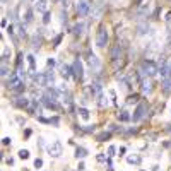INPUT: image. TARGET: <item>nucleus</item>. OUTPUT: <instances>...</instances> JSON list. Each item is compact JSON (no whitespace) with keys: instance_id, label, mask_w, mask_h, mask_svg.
Here are the masks:
<instances>
[{"instance_id":"obj_1","label":"nucleus","mask_w":171,"mask_h":171,"mask_svg":"<svg viewBox=\"0 0 171 171\" xmlns=\"http://www.w3.org/2000/svg\"><path fill=\"white\" fill-rule=\"evenodd\" d=\"M140 74L144 75V77H154L156 74H159V67L154 63L152 60H144L142 63H140Z\"/></svg>"},{"instance_id":"obj_2","label":"nucleus","mask_w":171,"mask_h":171,"mask_svg":"<svg viewBox=\"0 0 171 171\" xmlns=\"http://www.w3.org/2000/svg\"><path fill=\"white\" fill-rule=\"evenodd\" d=\"M106 43H108V31L104 26H101L98 34H96V45H98V48H104Z\"/></svg>"},{"instance_id":"obj_3","label":"nucleus","mask_w":171,"mask_h":171,"mask_svg":"<svg viewBox=\"0 0 171 171\" xmlns=\"http://www.w3.org/2000/svg\"><path fill=\"white\" fill-rule=\"evenodd\" d=\"M91 10V3L89 0H77V14L81 17H86Z\"/></svg>"},{"instance_id":"obj_4","label":"nucleus","mask_w":171,"mask_h":171,"mask_svg":"<svg viewBox=\"0 0 171 171\" xmlns=\"http://www.w3.org/2000/svg\"><path fill=\"white\" fill-rule=\"evenodd\" d=\"M87 63H89V67L93 68L94 72L101 70V62H99V58L94 55V53H89V55H87Z\"/></svg>"},{"instance_id":"obj_5","label":"nucleus","mask_w":171,"mask_h":171,"mask_svg":"<svg viewBox=\"0 0 171 171\" xmlns=\"http://www.w3.org/2000/svg\"><path fill=\"white\" fill-rule=\"evenodd\" d=\"M46 151H48V154L52 156V158H58V156L62 154V144L55 140V142H52L46 147Z\"/></svg>"},{"instance_id":"obj_6","label":"nucleus","mask_w":171,"mask_h":171,"mask_svg":"<svg viewBox=\"0 0 171 171\" xmlns=\"http://www.w3.org/2000/svg\"><path fill=\"white\" fill-rule=\"evenodd\" d=\"M74 75L77 81L84 79V67H82V62L79 58H75V62H74Z\"/></svg>"},{"instance_id":"obj_7","label":"nucleus","mask_w":171,"mask_h":171,"mask_svg":"<svg viewBox=\"0 0 171 171\" xmlns=\"http://www.w3.org/2000/svg\"><path fill=\"white\" fill-rule=\"evenodd\" d=\"M147 110V106H145L144 103H140V104H137V108H135V111H133V115H132V120L133 122H140V120L144 118V111Z\"/></svg>"},{"instance_id":"obj_8","label":"nucleus","mask_w":171,"mask_h":171,"mask_svg":"<svg viewBox=\"0 0 171 171\" xmlns=\"http://www.w3.org/2000/svg\"><path fill=\"white\" fill-rule=\"evenodd\" d=\"M19 86H23V84H21V75L12 74V75H10V79L7 81V87H10V89H17Z\"/></svg>"},{"instance_id":"obj_9","label":"nucleus","mask_w":171,"mask_h":171,"mask_svg":"<svg viewBox=\"0 0 171 171\" xmlns=\"http://www.w3.org/2000/svg\"><path fill=\"white\" fill-rule=\"evenodd\" d=\"M41 103L45 104L46 108H50V110H58L57 101H55V99H52L50 96H43V98H41Z\"/></svg>"},{"instance_id":"obj_10","label":"nucleus","mask_w":171,"mask_h":171,"mask_svg":"<svg viewBox=\"0 0 171 171\" xmlns=\"http://www.w3.org/2000/svg\"><path fill=\"white\" fill-rule=\"evenodd\" d=\"M34 9L38 12H48V0H36L34 2Z\"/></svg>"},{"instance_id":"obj_11","label":"nucleus","mask_w":171,"mask_h":171,"mask_svg":"<svg viewBox=\"0 0 171 171\" xmlns=\"http://www.w3.org/2000/svg\"><path fill=\"white\" fill-rule=\"evenodd\" d=\"M46 96H50L52 99L58 101V99H60V96H62V91L55 89V87H48V89H46Z\"/></svg>"},{"instance_id":"obj_12","label":"nucleus","mask_w":171,"mask_h":171,"mask_svg":"<svg viewBox=\"0 0 171 171\" xmlns=\"http://www.w3.org/2000/svg\"><path fill=\"white\" fill-rule=\"evenodd\" d=\"M140 87H142V93L144 94H151L152 93V81H151V79H144V81H142V86H140Z\"/></svg>"},{"instance_id":"obj_13","label":"nucleus","mask_w":171,"mask_h":171,"mask_svg":"<svg viewBox=\"0 0 171 171\" xmlns=\"http://www.w3.org/2000/svg\"><path fill=\"white\" fill-rule=\"evenodd\" d=\"M14 104H16L17 108H26L28 104H29V99L26 96H21V98H17L16 101H14Z\"/></svg>"},{"instance_id":"obj_14","label":"nucleus","mask_w":171,"mask_h":171,"mask_svg":"<svg viewBox=\"0 0 171 171\" xmlns=\"http://www.w3.org/2000/svg\"><path fill=\"white\" fill-rule=\"evenodd\" d=\"M163 91H164L166 94L171 93V75H168V77L163 79Z\"/></svg>"},{"instance_id":"obj_15","label":"nucleus","mask_w":171,"mask_h":171,"mask_svg":"<svg viewBox=\"0 0 171 171\" xmlns=\"http://www.w3.org/2000/svg\"><path fill=\"white\" fill-rule=\"evenodd\" d=\"M84 29H86V24L84 23H77L74 26V34L75 36H82V34H84Z\"/></svg>"},{"instance_id":"obj_16","label":"nucleus","mask_w":171,"mask_h":171,"mask_svg":"<svg viewBox=\"0 0 171 171\" xmlns=\"http://www.w3.org/2000/svg\"><path fill=\"white\" fill-rule=\"evenodd\" d=\"M77 113H79V116H81L84 122H89V118H91V113H89V110L87 108H79L77 110Z\"/></svg>"},{"instance_id":"obj_17","label":"nucleus","mask_w":171,"mask_h":171,"mask_svg":"<svg viewBox=\"0 0 171 171\" xmlns=\"http://www.w3.org/2000/svg\"><path fill=\"white\" fill-rule=\"evenodd\" d=\"M120 55H122V46H120V45H115L113 50H111V60H118Z\"/></svg>"},{"instance_id":"obj_18","label":"nucleus","mask_w":171,"mask_h":171,"mask_svg":"<svg viewBox=\"0 0 171 171\" xmlns=\"http://www.w3.org/2000/svg\"><path fill=\"white\" fill-rule=\"evenodd\" d=\"M72 72H74V68H72L70 65H63V67H62V75H63L65 81H67V79L72 75Z\"/></svg>"},{"instance_id":"obj_19","label":"nucleus","mask_w":171,"mask_h":171,"mask_svg":"<svg viewBox=\"0 0 171 171\" xmlns=\"http://www.w3.org/2000/svg\"><path fill=\"white\" fill-rule=\"evenodd\" d=\"M89 91H91V94H93V96L99 94L101 93V84H99V82H93V84L89 86Z\"/></svg>"},{"instance_id":"obj_20","label":"nucleus","mask_w":171,"mask_h":171,"mask_svg":"<svg viewBox=\"0 0 171 171\" xmlns=\"http://www.w3.org/2000/svg\"><path fill=\"white\" fill-rule=\"evenodd\" d=\"M31 45H33V48H39L41 46V36H38V33H36L34 36H33V39H31Z\"/></svg>"},{"instance_id":"obj_21","label":"nucleus","mask_w":171,"mask_h":171,"mask_svg":"<svg viewBox=\"0 0 171 171\" xmlns=\"http://www.w3.org/2000/svg\"><path fill=\"white\" fill-rule=\"evenodd\" d=\"M87 156V149H84V147H77L75 149V158L77 159H84Z\"/></svg>"},{"instance_id":"obj_22","label":"nucleus","mask_w":171,"mask_h":171,"mask_svg":"<svg viewBox=\"0 0 171 171\" xmlns=\"http://www.w3.org/2000/svg\"><path fill=\"white\" fill-rule=\"evenodd\" d=\"M45 75H46V84H48V86L55 84V74H53V70H48Z\"/></svg>"},{"instance_id":"obj_23","label":"nucleus","mask_w":171,"mask_h":171,"mask_svg":"<svg viewBox=\"0 0 171 171\" xmlns=\"http://www.w3.org/2000/svg\"><path fill=\"white\" fill-rule=\"evenodd\" d=\"M127 163H128V164H140V156H137V154L128 156V158H127Z\"/></svg>"},{"instance_id":"obj_24","label":"nucleus","mask_w":171,"mask_h":171,"mask_svg":"<svg viewBox=\"0 0 171 171\" xmlns=\"http://www.w3.org/2000/svg\"><path fill=\"white\" fill-rule=\"evenodd\" d=\"M137 33H139L140 36L147 34V33H149V26H147V24H139V26H137Z\"/></svg>"},{"instance_id":"obj_25","label":"nucleus","mask_w":171,"mask_h":171,"mask_svg":"<svg viewBox=\"0 0 171 171\" xmlns=\"http://www.w3.org/2000/svg\"><path fill=\"white\" fill-rule=\"evenodd\" d=\"M118 120H120V122H128V120H130L128 111H125V110L120 111V113H118Z\"/></svg>"},{"instance_id":"obj_26","label":"nucleus","mask_w":171,"mask_h":171,"mask_svg":"<svg viewBox=\"0 0 171 171\" xmlns=\"http://www.w3.org/2000/svg\"><path fill=\"white\" fill-rule=\"evenodd\" d=\"M28 63H29V68H31V72L36 68V62H34V57L33 55H28Z\"/></svg>"},{"instance_id":"obj_27","label":"nucleus","mask_w":171,"mask_h":171,"mask_svg":"<svg viewBox=\"0 0 171 171\" xmlns=\"http://www.w3.org/2000/svg\"><path fill=\"white\" fill-rule=\"evenodd\" d=\"M98 99H99V101H98V104H99L101 108H104V106L108 104V99L103 96V94H99V96H98Z\"/></svg>"},{"instance_id":"obj_28","label":"nucleus","mask_w":171,"mask_h":171,"mask_svg":"<svg viewBox=\"0 0 171 171\" xmlns=\"http://www.w3.org/2000/svg\"><path fill=\"white\" fill-rule=\"evenodd\" d=\"M96 139L99 140V142H104V140L110 139V132H103V133H99V135H98Z\"/></svg>"},{"instance_id":"obj_29","label":"nucleus","mask_w":171,"mask_h":171,"mask_svg":"<svg viewBox=\"0 0 171 171\" xmlns=\"http://www.w3.org/2000/svg\"><path fill=\"white\" fill-rule=\"evenodd\" d=\"M19 158L21 159H28L29 158V151H28V149H21V151H19Z\"/></svg>"},{"instance_id":"obj_30","label":"nucleus","mask_w":171,"mask_h":171,"mask_svg":"<svg viewBox=\"0 0 171 171\" xmlns=\"http://www.w3.org/2000/svg\"><path fill=\"white\" fill-rule=\"evenodd\" d=\"M9 55H10V52L7 48H3V53H2V62H5L7 63V60H9Z\"/></svg>"},{"instance_id":"obj_31","label":"nucleus","mask_w":171,"mask_h":171,"mask_svg":"<svg viewBox=\"0 0 171 171\" xmlns=\"http://www.w3.org/2000/svg\"><path fill=\"white\" fill-rule=\"evenodd\" d=\"M115 152H116V147L115 145H110V147H108V158H113Z\"/></svg>"},{"instance_id":"obj_32","label":"nucleus","mask_w":171,"mask_h":171,"mask_svg":"<svg viewBox=\"0 0 171 171\" xmlns=\"http://www.w3.org/2000/svg\"><path fill=\"white\" fill-rule=\"evenodd\" d=\"M17 29H19V34L24 38V36H26V26H24V24H19V26H17Z\"/></svg>"},{"instance_id":"obj_33","label":"nucleus","mask_w":171,"mask_h":171,"mask_svg":"<svg viewBox=\"0 0 171 171\" xmlns=\"http://www.w3.org/2000/svg\"><path fill=\"white\" fill-rule=\"evenodd\" d=\"M33 19H34V17H33V10L28 9V12H26V23H31Z\"/></svg>"},{"instance_id":"obj_34","label":"nucleus","mask_w":171,"mask_h":171,"mask_svg":"<svg viewBox=\"0 0 171 171\" xmlns=\"http://www.w3.org/2000/svg\"><path fill=\"white\" fill-rule=\"evenodd\" d=\"M7 74H9V67H7V63H5V62H2V75L5 77Z\"/></svg>"},{"instance_id":"obj_35","label":"nucleus","mask_w":171,"mask_h":171,"mask_svg":"<svg viewBox=\"0 0 171 171\" xmlns=\"http://www.w3.org/2000/svg\"><path fill=\"white\" fill-rule=\"evenodd\" d=\"M41 166H43V159L41 158H38V159H34V168H41Z\"/></svg>"},{"instance_id":"obj_36","label":"nucleus","mask_w":171,"mask_h":171,"mask_svg":"<svg viewBox=\"0 0 171 171\" xmlns=\"http://www.w3.org/2000/svg\"><path fill=\"white\" fill-rule=\"evenodd\" d=\"M110 98H111V101H113V104H116V93L113 89H110Z\"/></svg>"},{"instance_id":"obj_37","label":"nucleus","mask_w":171,"mask_h":171,"mask_svg":"<svg viewBox=\"0 0 171 171\" xmlns=\"http://www.w3.org/2000/svg\"><path fill=\"white\" fill-rule=\"evenodd\" d=\"M50 17H52V16H50V12H45V16H43V23L48 24L50 23Z\"/></svg>"},{"instance_id":"obj_38","label":"nucleus","mask_w":171,"mask_h":171,"mask_svg":"<svg viewBox=\"0 0 171 171\" xmlns=\"http://www.w3.org/2000/svg\"><path fill=\"white\" fill-rule=\"evenodd\" d=\"M98 161H99V163L106 161V156H104V154H98Z\"/></svg>"},{"instance_id":"obj_39","label":"nucleus","mask_w":171,"mask_h":171,"mask_svg":"<svg viewBox=\"0 0 171 171\" xmlns=\"http://www.w3.org/2000/svg\"><path fill=\"white\" fill-rule=\"evenodd\" d=\"M10 140H12L10 137H3V140H2V142H3V145H9V144H10Z\"/></svg>"},{"instance_id":"obj_40","label":"nucleus","mask_w":171,"mask_h":171,"mask_svg":"<svg viewBox=\"0 0 171 171\" xmlns=\"http://www.w3.org/2000/svg\"><path fill=\"white\" fill-rule=\"evenodd\" d=\"M46 65H48V67H53V65H55V60H53V58H50V60L46 62Z\"/></svg>"},{"instance_id":"obj_41","label":"nucleus","mask_w":171,"mask_h":171,"mask_svg":"<svg viewBox=\"0 0 171 171\" xmlns=\"http://www.w3.org/2000/svg\"><path fill=\"white\" fill-rule=\"evenodd\" d=\"M58 122H60V120H58L57 116H55V118H52V120H50V123H53V125H58Z\"/></svg>"},{"instance_id":"obj_42","label":"nucleus","mask_w":171,"mask_h":171,"mask_svg":"<svg viewBox=\"0 0 171 171\" xmlns=\"http://www.w3.org/2000/svg\"><path fill=\"white\" fill-rule=\"evenodd\" d=\"M135 101H137V96H130L128 98V103H135Z\"/></svg>"},{"instance_id":"obj_43","label":"nucleus","mask_w":171,"mask_h":171,"mask_svg":"<svg viewBox=\"0 0 171 171\" xmlns=\"http://www.w3.org/2000/svg\"><path fill=\"white\" fill-rule=\"evenodd\" d=\"M60 39H62V36H57V38H55V46H58V43H60Z\"/></svg>"},{"instance_id":"obj_44","label":"nucleus","mask_w":171,"mask_h":171,"mask_svg":"<svg viewBox=\"0 0 171 171\" xmlns=\"http://www.w3.org/2000/svg\"><path fill=\"white\" fill-rule=\"evenodd\" d=\"M53 2H55V3H65L67 0H53Z\"/></svg>"},{"instance_id":"obj_45","label":"nucleus","mask_w":171,"mask_h":171,"mask_svg":"<svg viewBox=\"0 0 171 171\" xmlns=\"http://www.w3.org/2000/svg\"><path fill=\"white\" fill-rule=\"evenodd\" d=\"M135 3H137V5H142V3H144V0H135Z\"/></svg>"},{"instance_id":"obj_46","label":"nucleus","mask_w":171,"mask_h":171,"mask_svg":"<svg viewBox=\"0 0 171 171\" xmlns=\"http://www.w3.org/2000/svg\"><path fill=\"white\" fill-rule=\"evenodd\" d=\"M2 2H3V3H7V2H9V0H2Z\"/></svg>"},{"instance_id":"obj_47","label":"nucleus","mask_w":171,"mask_h":171,"mask_svg":"<svg viewBox=\"0 0 171 171\" xmlns=\"http://www.w3.org/2000/svg\"><path fill=\"white\" fill-rule=\"evenodd\" d=\"M169 72H171V63H169Z\"/></svg>"}]
</instances>
